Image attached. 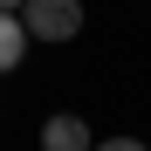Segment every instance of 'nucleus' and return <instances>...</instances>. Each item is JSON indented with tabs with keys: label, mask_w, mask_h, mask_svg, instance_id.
Instances as JSON below:
<instances>
[{
	"label": "nucleus",
	"mask_w": 151,
	"mask_h": 151,
	"mask_svg": "<svg viewBox=\"0 0 151 151\" xmlns=\"http://www.w3.org/2000/svg\"><path fill=\"white\" fill-rule=\"evenodd\" d=\"M21 28H28V41H76L83 35V0H28Z\"/></svg>",
	"instance_id": "f257e3e1"
},
{
	"label": "nucleus",
	"mask_w": 151,
	"mask_h": 151,
	"mask_svg": "<svg viewBox=\"0 0 151 151\" xmlns=\"http://www.w3.org/2000/svg\"><path fill=\"white\" fill-rule=\"evenodd\" d=\"M41 151H96V137H89V124L76 110H55L41 124Z\"/></svg>",
	"instance_id": "f03ea898"
},
{
	"label": "nucleus",
	"mask_w": 151,
	"mask_h": 151,
	"mask_svg": "<svg viewBox=\"0 0 151 151\" xmlns=\"http://www.w3.org/2000/svg\"><path fill=\"white\" fill-rule=\"evenodd\" d=\"M21 55H28V28H21V14H0V76L21 69Z\"/></svg>",
	"instance_id": "7ed1b4c3"
},
{
	"label": "nucleus",
	"mask_w": 151,
	"mask_h": 151,
	"mask_svg": "<svg viewBox=\"0 0 151 151\" xmlns=\"http://www.w3.org/2000/svg\"><path fill=\"white\" fill-rule=\"evenodd\" d=\"M96 151H151V144H144V137H103Z\"/></svg>",
	"instance_id": "20e7f679"
},
{
	"label": "nucleus",
	"mask_w": 151,
	"mask_h": 151,
	"mask_svg": "<svg viewBox=\"0 0 151 151\" xmlns=\"http://www.w3.org/2000/svg\"><path fill=\"white\" fill-rule=\"evenodd\" d=\"M21 7H28V0H0V14H21Z\"/></svg>",
	"instance_id": "39448f33"
}]
</instances>
